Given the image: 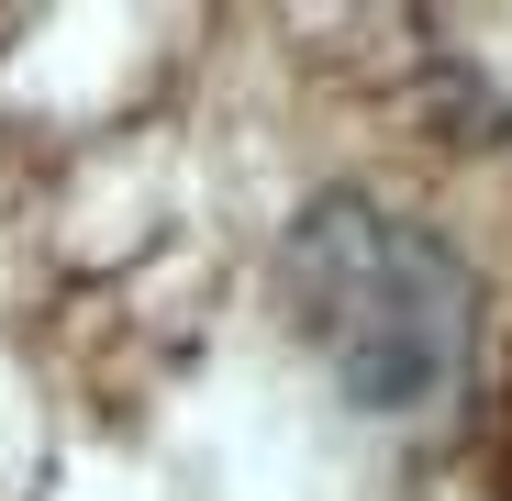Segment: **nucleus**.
Listing matches in <instances>:
<instances>
[{"mask_svg": "<svg viewBox=\"0 0 512 501\" xmlns=\"http://www.w3.org/2000/svg\"><path fill=\"white\" fill-rule=\"evenodd\" d=\"M290 312L334 357L357 401L423 412L468 368V279L435 234H412L368 201H334L290 234Z\"/></svg>", "mask_w": 512, "mask_h": 501, "instance_id": "obj_1", "label": "nucleus"}]
</instances>
